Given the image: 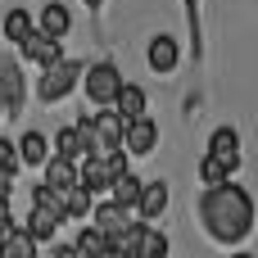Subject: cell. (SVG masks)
<instances>
[{
    "label": "cell",
    "mask_w": 258,
    "mask_h": 258,
    "mask_svg": "<svg viewBox=\"0 0 258 258\" xmlns=\"http://www.w3.org/2000/svg\"><path fill=\"white\" fill-rule=\"evenodd\" d=\"M200 222H204V231L218 245H240L254 231V200L240 186H231V181L204 186V195H200Z\"/></svg>",
    "instance_id": "cell-1"
},
{
    "label": "cell",
    "mask_w": 258,
    "mask_h": 258,
    "mask_svg": "<svg viewBox=\"0 0 258 258\" xmlns=\"http://www.w3.org/2000/svg\"><path fill=\"white\" fill-rule=\"evenodd\" d=\"M231 172H240V132L236 127H218L209 136L204 159H200V181L218 186V181H231Z\"/></svg>",
    "instance_id": "cell-2"
},
{
    "label": "cell",
    "mask_w": 258,
    "mask_h": 258,
    "mask_svg": "<svg viewBox=\"0 0 258 258\" xmlns=\"http://www.w3.org/2000/svg\"><path fill=\"white\" fill-rule=\"evenodd\" d=\"M82 86H86V100L91 104H113L118 100V91H122V73H118V63H91L86 73H82Z\"/></svg>",
    "instance_id": "cell-3"
},
{
    "label": "cell",
    "mask_w": 258,
    "mask_h": 258,
    "mask_svg": "<svg viewBox=\"0 0 258 258\" xmlns=\"http://www.w3.org/2000/svg\"><path fill=\"white\" fill-rule=\"evenodd\" d=\"M82 73H86V68H82L77 59H59V63H50V68H45V77H41L36 95H41L45 104H54V100H63V95L82 82Z\"/></svg>",
    "instance_id": "cell-4"
},
{
    "label": "cell",
    "mask_w": 258,
    "mask_h": 258,
    "mask_svg": "<svg viewBox=\"0 0 258 258\" xmlns=\"http://www.w3.org/2000/svg\"><path fill=\"white\" fill-rule=\"evenodd\" d=\"M154 145H159V127L150 122V113L132 118V122H127V136H122V150H132V154L141 159V154H154Z\"/></svg>",
    "instance_id": "cell-5"
},
{
    "label": "cell",
    "mask_w": 258,
    "mask_h": 258,
    "mask_svg": "<svg viewBox=\"0 0 258 258\" xmlns=\"http://www.w3.org/2000/svg\"><path fill=\"white\" fill-rule=\"evenodd\" d=\"M122 136H127V118L113 109V113H95V141H100V154H113L122 150Z\"/></svg>",
    "instance_id": "cell-6"
},
{
    "label": "cell",
    "mask_w": 258,
    "mask_h": 258,
    "mask_svg": "<svg viewBox=\"0 0 258 258\" xmlns=\"http://www.w3.org/2000/svg\"><path fill=\"white\" fill-rule=\"evenodd\" d=\"M0 95H5V113H23L27 91H23V68H18L14 59L0 63Z\"/></svg>",
    "instance_id": "cell-7"
},
{
    "label": "cell",
    "mask_w": 258,
    "mask_h": 258,
    "mask_svg": "<svg viewBox=\"0 0 258 258\" xmlns=\"http://www.w3.org/2000/svg\"><path fill=\"white\" fill-rule=\"evenodd\" d=\"M23 59H32V63H41V68H50V63H59L63 54H59V36H50V32H32L27 41H23Z\"/></svg>",
    "instance_id": "cell-8"
},
{
    "label": "cell",
    "mask_w": 258,
    "mask_h": 258,
    "mask_svg": "<svg viewBox=\"0 0 258 258\" xmlns=\"http://www.w3.org/2000/svg\"><path fill=\"white\" fill-rule=\"evenodd\" d=\"M82 186H86L91 195H100V190L113 186V163H109V154H86V159H82Z\"/></svg>",
    "instance_id": "cell-9"
},
{
    "label": "cell",
    "mask_w": 258,
    "mask_h": 258,
    "mask_svg": "<svg viewBox=\"0 0 258 258\" xmlns=\"http://www.w3.org/2000/svg\"><path fill=\"white\" fill-rule=\"evenodd\" d=\"M45 181L59 186V190H68V186L82 181V163H77V159H63V154H50V159H45Z\"/></svg>",
    "instance_id": "cell-10"
},
{
    "label": "cell",
    "mask_w": 258,
    "mask_h": 258,
    "mask_svg": "<svg viewBox=\"0 0 258 258\" xmlns=\"http://www.w3.org/2000/svg\"><path fill=\"white\" fill-rule=\"evenodd\" d=\"M163 209H168V181H145L141 200H136V213L145 222H154V218H163Z\"/></svg>",
    "instance_id": "cell-11"
},
{
    "label": "cell",
    "mask_w": 258,
    "mask_h": 258,
    "mask_svg": "<svg viewBox=\"0 0 258 258\" xmlns=\"http://www.w3.org/2000/svg\"><path fill=\"white\" fill-rule=\"evenodd\" d=\"M127 213H132V204H118V200L109 195L104 204H95V213H91V222H95V227H104V231L113 236V231H122V227H127Z\"/></svg>",
    "instance_id": "cell-12"
},
{
    "label": "cell",
    "mask_w": 258,
    "mask_h": 258,
    "mask_svg": "<svg viewBox=\"0 0 258 258\" xmlns=\"http://www.w3.org/2000/svg\"><path fill=\"white\" fill-rule=\"evenodd\" d=\"M177 59H181V50H177V41H172L168 32L150 41V68H154V73H172Z\"/></svg>",
    "instance_id": "cell-13"
},
{
    "label": "cell",
    "mask_w": 258,
    "mask_h": 258,
    "mask_svg": "<svg viewBox=\"0 0 258 258\" xmlns=\"http://www.w3.org/2000/svg\"><path fill=\"white\" fill-rule=\"evenodd\" d=\"M36 245H41V240H36L27 227H14V231L0 240V258H32V254H36Z\"/></svg>",
    "instance_id": "cell-14"
},
{
    "label": "cell",
    "mask_w": 258,
    "mask_h": 258,
    "mask_svg": "<svg viewBox=\"0 0 258 258\" xmlns=\"http://www.w3.org/2000/svg\"><path fill=\"white\" fill-rule=\"evenodd\" d=\"M59 213H50V209H41V204H32V213H27V231L36 236V240H54L59 236Z\"/></svg>",
    "instance_id": "cell-15"
},
{
    "label": "cell",
    "mask_w": 258,
    "mask_h": 258,
    "mask_svg": "<svg viewBox=\"0 0 258 258\" xmlns=\"http://www.w3.org/2000/svg\"><path fill=\"white\" fill-rule=\"evenodd\" d=\"M68 27H73L68 5H59V0H54V5H45V9H41V32H50V36H59V41H63V36H68Z\"/></svg>",
    "instance_id": "cell-16"
},
{
    "label": "cell",
    "mask_w": 258,
    "mask_h": 258,
    "mask_svg": "<svg viewBox=\"0 0 258 258\" xmlns=\"http://www.w3.org/2000/svg\"><path fill=\"white\" fill-rule=\"evenodd\" d=\"M18 154H23V163H32V168H45V159H50V141H45L41 132H23Z\"/></svg>",
    "instance_id": "cell-17"
},
{
    "label": "cell",
    "mask_w": 258,
    "mask_h": 258,
    "mask_svg": "<svg viewBox=\"0 0 258 258\" xmlns=\"http://www.w3.org/2000/svg\"><path fill=\"white\" fill-rule=\"evenodd\" d=\"M32 32H36V23H32V14H27V9H9V14H5V41L23 45Z\"/></svg>",
    "instance_id": "cell-18"
},
{
    "label": "cell",
    "mask_w": 258,
    "mask_h": 258,
    "mask_svg": "<svg viewBox=\"0 0 258 258\" xmlns=\"http://www.w3.org/2000/svg\"><path fill=\"white\" fill-rule=\"evenodd\" d=\"M113 109H118L127 122H132V118H141V113H145V91H141V86H127V82H122V91H118Z\"/></svg>",
    "instance_id": "cell-19"
},
{
    "label": "cell",
    "mask_w": 258,
    "mask_h": 258,
    "mask_svg": "<svg viewBox=\"0 0 258 258\" xmlns=\"http://www.w3.org/2000/svg\"><path fill=\"white\" fill-rule=\"evenodd\" d=\"M54 154H63V159H77V163H82L91 150H86V141H82V132H77V127H63V132L54 136Z\"/></svg>",
    "instance_id": "cell-20"
},
{
    "label": "cell",
    "mask_w": 258,
    "mask_h": 258,
    "mask_svg": "<svg viewBox=\"0 0 258 258\" xmlns=\"http://www.w3.org/2000/svg\"><path fill=\"white\" fill-rule=\"evenodd\" d=\"M141 186H145V181H141V177H136V172L127 168V172H118V177H113L109 195H113L118 204H136V200H141Z\"/></svg>",
    "instance_id": "cell-21"
},
{
    "label": "cell",
    "mask_w": 258,
    "mask_h": 258,
    "mask_svg": "<svg viewBox=\"0 0 258 258\" xmlns=\"http://www.w3.org/2000/svg\"><path fill=\"white\" fill-rule=\"evenodd\" d=\"M109 245H113V236L104 227H95V222L77 236V254H109Z\"/></svg>",
    "instance_id": "cell-22"
},
{
    "label": "cell",
    "mask_w": 258,
    "mask_h": 258,
    "mask_svg": "<svg viewBox=\"0 0 258 258\" xmlns=\"http://www.w3.org/2000/svg\"><path fill=\"white\" fill-rule=\"evenodd\" d=\"M63 204H68V218H91V190L82 181L63 190Z\"/></svg>",
    "instance_id": "cell-23"
},
{
    "label": "cell",
    "mask_w": 258,
    "mask_h": 258,
    "mask_svg": "<svg viewBox=\"0 0 258 258\" xmlns=\"http://www.w3.org/2000/svg\"><path fill=\"white\" fill-rule=\"evenodd\" d=\"M186 5V18H190V36H195V54L204 59V27H200V0H181Z\"/></svg>",
    "instance_id": "cell-24"
},
{
    "label": "cell",
    "mask_w": 258,
    "mask_h": 258,
    "mask_svg": "<svg viewBox=\"0 0 258 258\" xmlns=\"http://www.w3.org/2000/svg\"><path fill=\"white\" fill-rule=\"evenodd\" d=\"M18 163H23V154H18V145L0 136V168H5V172H18Z\"/></svg>",
    "instance_id": "cell-25"
},
{
    "label": "cell",
    "mask_w": 258,
    "mask_h": 258,
    "mask_svg": "<svg viewBox=\"0 0 258 258\" xmlns=\"http://www.w3.org/2000/svg\"><path fill=\"white\" fill-rule=\"evenodd\" d=\"M14 227H18V222H14V213H9V195H0V240H5Z\"/></svg>",
    "instance_id": "cell-26"
},
{
    "label": "cell",
    "mask_w": 258,
    "mask_h": 258,
    "mask_svg": "<svg viewBox=\"0 0 258 258\" xmlns=\"http://www.w3.org/2000/svg\"><path fill=\"white\" fill-rule=\"evenodd\" d=\"M82 5H91V9H95V5H104V0H82Z\"/></svg>",
    "instance_id": "cell-27"
},
{
    "label": "cell",
    "mask_w": 258,
    "mask_h": 258,
    "mask_svg": "<svg viewBox=\"0 0 258 258\" xmlns=\"http://www.w3.org/2000/svg\"><path fill=\"white\" fill-rule=\"evenodd\" d=\"M0 118H5V95H0Z\"/></svg>",
    "instance_id": "cell-28"
}]
</instances>
